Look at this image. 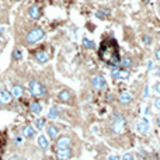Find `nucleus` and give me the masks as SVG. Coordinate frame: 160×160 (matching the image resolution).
Returning <instances> with one entry per match:
<instances>
[{"label":"nucleus","instance_id":"f257e3e1","mask_svg":"<svg viewBox=\"0 0 160 160\" xmlns=\"http://www.w3.org/2000/svg\"><path fill=\"white\" fill-rule=\"evenodd\" d=\"M98 56L102 62L111 65L114 68H118L119 63V48L114 38H108L107 41H102L101 47L98 49Z\"/></svg>","mask_w":160,"mask_h":160},{"label":"nucleus","instance_id":"f03ea898","mask_svg":"<svg viewBox=\"0 0 160 160\" xmlns=\"http://www.w3.org/2000/svg\"><path fill=\"white\" fill-rule=\"evenodd\" d=\"M28 87H30V91H31V94H32L34 97L44 98V97L48 96L47 88H45L44 84H42V83H39L38 80H31L30 84H28Z\"/></svg>","mask_w":160,"mask_h":160},{"label":"nucleus","instance_id":"7ed1b4c3","mask_svg":"<svg viewBox=\"0 0 160 160\" xmlns=\"http://www.w3.org/2000/svg\"><path fill=\"white\" fill-rule=\"evenodd\" d=\"M44 37H45V31L42 28L37 27V28H32L31 31H28V34L25 35V42L32 45V44H37L38 41H41Z\"/></svg>","mask_w":160,"mask_h":160},{"label":"nucleus","instance_id":"20e7f679","mask_svg":"<svg viewBox=\"0 0 160 160\" xmlns=\"http://www.w3.org/2000/svg\"><path fill=\"white\" fill-rule=\"evenodd\" d=\"M125 127H127V122H125V119L122 118V117H119V115L114 117L112 125H111L114 133H117V135H121V133L125 131Z\"/></svg>","mask_w":160,"mask_h":160},{"label":"nucleus","instance_id":"39448f33","mask_svg":"<svg viewBox=\"0 0 160 160\" xmlns=\"http://www.w3.org/2000/svg\"><path fill=\"white\" fill-rule=\"evenodd\" d=\"M58 100L61 102H63V104H73L75 97H73V94H72V91H70V90L63 88V90H61L58 93Z\"/></svg>","mask_w":160,"mask_h":160},{"label":"nucleus","instance_id":"423d86ee","mask_svg":"<svg viewBox=\"0 0 160 160\" xmlns=\"http://www.w3.org/2000/svg\"><path fill=\"white\" fill-rule=\"evenodd\" d=\"M111 76H112L114 80H127V79H129L131 73H129V70H127V69L114 68V69L111 70Z\"/></svg>","mask_w":160,"mask_h":160},{"label":"nucleus","instance_id":"0eeeda50","mask_svg":"<svg viewBox=\"0 0 160 160\" xmlns=\"http://www.w3.org/2000/svg\"><path fill=\"white\" fill-rule=\"evenodd\" d=\"M91 84H93V87L97 88V90H107V88H108L107 80L102 78L101 75L93 76V79H91Z\"/></svg>","mask_w":160,"mask_h":160},{"label":"nucleus","instance_id":"6e6552de","mask_svg":"<svg viewBox=\"0 0 160 160\" xmlns=\"http://www.w3.org/2000/svg\"><path fill=\"white\" fill-rule=\"evenodd\" d=\"M72 146V138L68 135H62L56 138V148L58 149H68Z\"/></svg>","mask_w":160,"mask_h":160},{"label":"nucleus","instance_id":"1a4fd4ad","mask_svg":"<svg viewBox=\"0 0 160 160\" xmlns=\"http://www.w3.org/2000/svg\"><path fill=\"white\" fill-rule=\"evenodd\" d=\"M11 98H13V96H11V93L7 90V87L2 86V87H0V104H3V105L10 104Z\"/></svg>","mask_w":160,"mask_h":160},{"label":"nucleus","instance_id":"9d476101","mask_svg":"<svg viewBox=\"0 0 160 160\" xmlns=\"http://www.w3.org/2000/svg\"><path fill=\"white\" fill-rule=\"evenodd\" d=\"M149 128H150V125L146 118H141L136 122V129H138L139 133H148L149 132Z\"/></svg>","mask_w":160,"mask_h":160},{"label":"nucleus","instance_id":"9b49d317","mask_svg":"<svg viewBox=\"0 0 160 160\" xmlns=\"http://www.w3.org/2000/svg\"><path fill=\"white\" fill-rule=\"evenodd\" d=\"M49 59H51V56L47 51L41 49V51H37L35 52V61L38 62V63H47Z\"/></svg>","mask_w":160,"mask_h":160},{"label":"nucleus","instance_id":"f8f14e48","mask_svg":"<svg viewBox=\"0 0 160 160\" xmlns=\"http://www.w3.org/2000/svg\"><path fill=\"white\" fill-rule=\"evenodd\" d=\"M58 135H59V129L55 127V125H52V124L47 125V136L51 138V141H56Z\"/></svg>","mask_w":160,"mask_h":160},{"label":"nucleus","instance_id":"ddd939ff","mask_svg":"<svg viewBox=\"0 0 160 160\" xmlns=\"http://www.w3.org/2000/svg\"><path fill=\"white\" fill-rule=\"evenodd\" d=\"M56 158L59 160H68L72 158V149L68 148V149H58L56 150Z\"/></svg>","mask_w":160,"mask_h":160},{"label":"nucleus","instance_id":"4468645a","mask_svg":"<svg viewBox=\"0 0 160 160\" xmlns=\"http://www.w3.org/2000/svg\"><path fill=\"white\" fill-rule=\"evenodd\" d=\"M37 143H38L39 149L44 150V152H47L49 149V141H48V138L45 135H39L38 139H37Z\"/></svg>","mask_w":160,"mask_h":160},{"label":"nucleus","instance_id":"2eb2a0df","mask_svg":"<svg viewBox=\"0 0 160 160\" xmlns=\"http://www.w3.org/2000/svg\"><path fill=\"white\" fill-rule=\"evenodd\" d=\"M22 136L25 139H34L37 136V131L35 128H32L31 125H27V127L22 128Z\"/></svg>","mask_w":160,"mask_h":160},{"label":"nucleus","instance_id":"dca6fc26","mask_svg":"<svg viewBox=\"0 0 160 160\" xmlns=\"http://www.w3.org/2000/svg\"><path fill=\"white\" fill-rule=\"evenodd\" d=\"M118 100H119V102H121L122 105H128V104H131V102H132L133 97L131 96L128 91H122V93H119Z\"/></svg>","mask_w":160,"mask_h":160},{"label":"nucleus","instance_id":"f3484780","mask_svg":"<svg viewBox=\"0 0 160 160\" xmlns=\"http://www.w3.org/2000/svg\"><path fill=\"white\" fill-rule=\"evenodd\" d=\"M41 8L38 7V6H31L30 8H28V16L31 17L32 20H38L41 18Z\"/></svg>","mask_w":160,"mask_h":160},{"label":"nucleus","instance_id":"a211bd4d","mask_svg":"<svg viewBox=\"0 0 160 160\" xmlns=\"http://www.w3.org/2000/svg\"><path fill=\"white\" fill-rule=\"evenodd\" d=\"M10 93L14 98H20V97H22V94H24V88H22L20 84H14L13 87H11Z\"/></svg>","mask_w":160,"mask_h":160},{"label":"nucleus","instance_id":"6ab92c4d","mask_svg":"<svg viewBox=\"0 0 160 160\" xmlns=\"http://www.w3.org/2000/svg\"><path fill=\"white\" fill-rule=\"evenodd\" d=\"M59 117H61V111H59V108L56 107V105H52V107L49 108V111H48V118L49 119H58Z\"/></svg>","mask_w":160,"mask_h":160},{"label":"nucleus","instance_id":"aec40b11","mask_svg":"<svg viewBox=\"0 0 160 160\" xmlns=\"http://www.w3.org/2000/svg\"><path fill=\"white\" fill-rule=\"evenodd\" d=\"M30 110L32 114H37V115H39V114L42 112V104L38 101H34L30 104Z\"/></svg>","mask_w":160,"mask_h":160},{"label":"nucleus","instance_id":"412c9836","mask_svg":"<svg viewBox=\"0 0 160 160\" xmlns=\"http://www.w3.org/2000/svg\"><path fill=\"white\" fill-rule=\"evenodd\" d=\"M132 66V61H131L129 58H122L119 59V63H118V68H121V69H129V68Z\"/></svg>","mask_w":160,"mask_h":160},{"label":"nucleus","instance_id":"4be33fe9","mask_svg":"<svg viewBox=\"0 0 160 160\" xmlns=\"http://www.w3.org/2000/svg\"><path fill=\"white\" fill-rule=\"evenodd\" d=\"M83 45H84L86 48H88V49H96V42L94 41H91V39H88V38H83Z\"/></svg>","mask_w":160,"mask_h":160},{"label":"nucleus","instance_id":"5701e85b","mask_svg":"<svg viewBox=\"0 0 160 160\" xmlns=\"http://www.w3.org/2000/svg\"><path fill=\"white\" fill-rule=\"evenodd\" d=\"M34 125H35L37 129H44V128H45V118H42V117L37 118L35 122H34Z\"/></svg>","mask_w":160,"mask_h":160},{"label":"nucleus","instance_id":"b1692460","mask_svg":"<svg viewBox=\"0 0 160 160\" xmlns=\"http://www.w3.org/2000/svg\"><path fill=\"white\" fill-rule=\"evenodd\" d=\"M107 16H110V10H98L96 13V17L97 18H100V20H104V18H107Z\"/></svg>","mask_w":160,"mask_h":160},{"label":"nucleus","instance_id":"393cba45","mask_svg":"<svg viewBox=\"0 0 160 160\" xmlns=\"http://www.w3.org/2000/svg\"><path fill=\"white\" fill-rule=\"evenodd\" d=\"M121 160H135V155H133L132 152H128V153H125V155L122 156Z\"/></svg>","mask_w":160,"mask_h":160},{"label":"nucleus","instance_id":"a878e982","mask_svg":"<svg viewBox=\"0 0 160 160\" xmlns=\"http://www.w3.org/2000/svg\"><path fill=\"white\" fill-rule=\"evenodd\" d=\"M142 41H143V44L150 45V44H152V37H150V35H143V37H142Z\"/></svg>","mask_w":160,"mask_h":160},{"label":"nucleus","instance_id":"bb28decb","mask_svg":"<svg viewBox=\"0 0 160 160\" xmlns=\"http://www.w3.org/2000/svg\"><path fill=\"white\" fill-rule=\"evenodd\" d=\"M13 59H21V51H20V49H14Z\"/></svg>","mask_w":160,"mask_h":160},{"label":"nucleus","instance_id":"cd10ccee","mask_svg":"<svg viewBox=\"0 0 160 160\" xmlns=\"http://www.w3.org/2000/svg\"><path fill=\"white\" fill-rule=\"evenodd\" d=\"M153 104H155V107L160 111V96H159V97H156V98H155V102H153Z\"/></svg>","mask_w":160,"mask_h":160},{"label":"nucleus","instance_id":"c85d7f7f","mask_svg":"<svg viewBox=\"0 0 160 160\" xmlns=\"http://www.w3.org/2000/svg\"><path fill=\"white\" fill-rule=\"evenodd\" d=\"M153 88H155V91L160 96V82H156L155 86H153Z\"/></svg>","mask_w":160,"mask_h":160},{"label":"nucleus","instance_id":"c756f323","mask_svg":"<svg viewBox=\"0 0 160 160\" xmlns=\"http://www.w3.org/2000/svg\"><path fill=\"white\" fill-rule=\"evenodd\" d=\"M155 58H156V61H159V62H160V47L155 51Z\"/></svg>","mask_w":160,"mask_h":160},{"label":"nucleus","instance_id":"7c9ffc66","mask_svg":"<svg viewBox=\"0 0 160 160\" xmlns=\"http://www.w3.org/2000/svg\"><path fill=\"white\" fill-rule=\"evenodd\" d=\"M108 160H121V158H119V156H117V155H111L110 158H108Z\"/></svg>","mask_w":160,"mask_h":160},{"label":"nucleus","instance_id":"2f4dec72","mask_svg":"<svg viewBox=\"0 0 160 160\" xmlns=\"http://www.w3.org/2000/svg\"><path fill=\"white\" fill-rule=\"evenodd\" d=\"M149 96V88H148V86H146V88H145V93H143V97H148Z\"/></svg>","mask_w":160,"mask_h":160},{"label":"nucleus","instance_id":"473e14b6","mask_svg":"<svg viewBox=\"0 0 160 160\" xmlns=\"http://www.w3.org/2000/svg\"><path fill=\"white\" fill-rule=\"evenodd\" d=\"M148 68H149V69H152V68H153V62L152 61L148 62Z\"/></svg>","mask_w":160,"mask_h":160},{"label":"nucleus","instance_id":"72a5a7b5","mask_svg":"<svg viewBox=\"0 0 160 160\" xmlns=\"http://www.w3.org/2000/svg\"><path fill=\"white\" fill-rule=\"evenodd\" d=\"M14 142H16V143H20V142H21V139H18V138H16V139H14Z\"/></svg>","mask_w":160,"mask_h":160},{"label":"nucleus","instance_id":"f704fd0d","mask_svg":"<svg viewBox=\"0 0 160 160\" xmlns=\"http://www.w3.org/2000/svg\"><path fill=\"white\" fill-rule=\"evenodd\" d=\"M156 122H158V125H159V127H160V115L158 117V119H156Z\"/></svg>","mask_w":160,"mask_h":160},{"label":"nucleus","instance_id":"c9c22d12","mask_svg":"<svg viewBox=\"0 0 160 160\" xmlns=\"http://www.w3.org/2000/svg\"><path fill=\"white\" fill-rule=\"evenodd\" d=\"M156 73H158V76H159V78H160V66L158 68V70H156Z\"/></svg>","mask_w":160,"mask_h":160},{"label":"nucleus","instance_id":"e433bc0d","mask_svg":"<svg viewBox=\"0 0 160 160\" xmlns=\"http://www.w3.org/2000/svg\"><path fill=\"white\" fill-rule=\"evenodd\" d=\"M143 2H145V3H148V2H149V0H143Z\"/></svg>","mask_w":160,"mask_h":160},{"label":"nucleus","instance_id":"4c0bfd02","mask_svg":"<svg viewBox=\"0 0 160 160\" xmlns=\"http://www.w3.org/2000/svg\"><path fill=\"white\" fill-rule=\"evenodd\" d=\"M159 7H160V2H159Z\"/></svg>","mask_w":160,"mask_h":160},{"label":"nucleus","instance_id":"58836bf2","mask_svg":"<svg viewBox=\"0 0 160 160\" xmlns=\"http://www.w3.org/2000/svg\"><path fill=\"white\" fill-rule=\"evenodd\" d=\"M16 2H18V0H16Z\"/></svg>","mask_w":160,"mask_h":160},{"label":"nucleus","instance_id":"ea45409f","mask_svg":"<svg viewBox=\"0 0 160 160\" xmlns=\"http://www.w3.org/2000/svg\"><path fill=\"white\" fill-rule=\"evenodd\" d=\"M0 44H2V41H0Z\"/></svg>","mask_w":160,"mask_h":160}]
</instances>
